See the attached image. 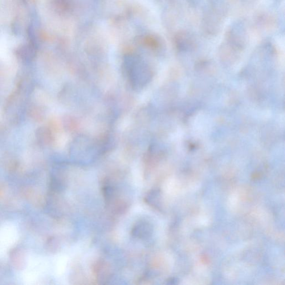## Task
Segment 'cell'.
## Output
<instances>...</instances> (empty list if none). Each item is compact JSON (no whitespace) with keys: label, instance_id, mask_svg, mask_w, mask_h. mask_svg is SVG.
<instances>
[{"label":"cell","instance_id":"obj_1","mask_svg":"<svg viewBox=\"0 0 285 285\" xmlns=\"http://www.w3.org/2000/svg\"><path fill=\"white\" fill-rule=\"evenodd\" d=\"M125 70L130 85L135 90L144 88L151 79V72L149 68L139 61L128 62L125 64Z\"/></svg>","mask_w":285,"mask_h":285},{"label":"cell","instance_id":"obj_3","mask_svg":"<svg viewBox=\"0 0 285 285\" xmlns=\"http://www.w3.org/2000/svg\"><path fill=\"white\" fill-rule=\"evenodd\" d=\"M145 202L154 209H159L161 205V193L160 191L156 190H150L146 194L144 198Z\"/></svg>","mask_w":285,"mask_h":285},{"label":"cell","instance_id":"obj_4","mask_svg":"<svg viewBox=\"0 0 285 285\" xmlns=\"http://www.w3.org/2000/svg\"><path fill=\"white\" fill-rule=\"evenodd\" d=\"M108 264L104 262L99 261L96 264L95 272L97 277L101 279H104L105 277L109 276V268Z\"/></svg>","mask_w":285,"mask_h":285},{"label":"cell","instance_id":"obj_2","mask_svg":"<svg viewBox=\"0 0 285 285\" xmlns=\"http://www.w3.org/2000/svg\"><path fill=\"white\" fill-rule=\"evenodd\" d=\"M153 233L152 224L148 221L142 219L136 223L132 230L133 237L140 239L148 238Z\"/></svg>","mask_w":285,"mask_h":285}]
</instances>
